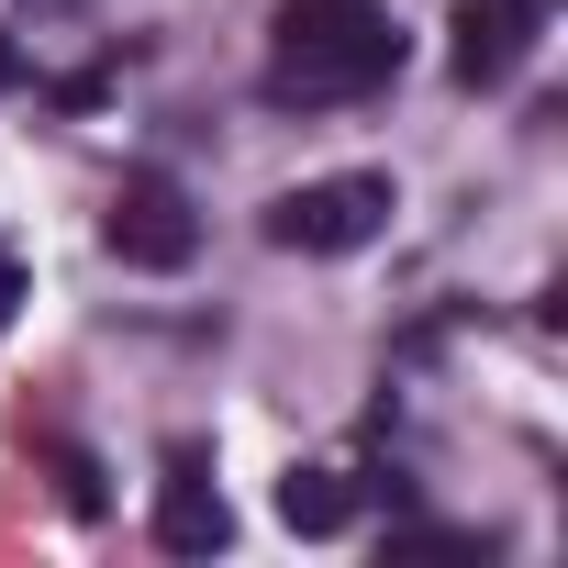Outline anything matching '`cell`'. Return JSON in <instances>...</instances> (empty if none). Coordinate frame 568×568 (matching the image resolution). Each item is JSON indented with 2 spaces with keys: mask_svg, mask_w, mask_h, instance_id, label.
<instances>
[{
  "mask_svg": "<svg viewBox=\"0 0 568 568\" xmlns=\"http://www.w3.org/2000/svg\"><path fill=\"white\" fill-rule=\"evenodd\" d=\"M402 68L379 0H278L267 23V101H368Z\"/></svg>",
  "mask_w": 568,
  "mask_h": 568,
  "instance_id": "1",
  "label": "cell"
},
{
  "mask_svg": "<svg viewBox=\"0 0 568 568\" xmlns=\"http://www.w3.org/2000/svg\"><path fill=\"white\" fill-rule=\"evenodd\" d=\"M390 223V179H302V190H278L267 201V245L278 256H357L368 234Z\"/></svg>",
  "mask_w": 568,
  "mask_h": 568,
  "instance_id": "2",
  "label": "cell"
},
{
  "mask_svg": "<svg viewBox=\"0 0 568 568\" xmlns=\"http://www.w3.org/2000/svg\"><path fill=\"white\" fill-rule=\"evenodd\" d=\"M101 234H112L123 267H190V256H201V212H190V190H179L168 168H134V179L112 190Z\"/></svg>",
  "mask_w": 568,
  "mask_h": 568,
  "instance_id": "3",
  "label": "cell"
},
{
  "mask_svg": "<svg viewBox=\"0 0 568 568\" xmlns=\"http://www.w3.org/2000/svg\"><path fill=\"white\" fill-rule=\"evenodd\" d=\"M535 23H546V0H457V23H446L457 90H501V79L535 57Z\"/></svg>",
  "mask_w": 568,
  "mask_h": 568,
  "instance_id": "4",
  "label": "cell"
},
{
  "mask_svg": "<svg viewBox=\"0 0 568 568\" xmlns=\"http://www.w3.org/2000/svg\"><path fill=\"white\" fill-rule=\"evenodd\" d=\"M156 546H168V557L234 546V501H223V479H212L201 446H168V479H156Z\"/></svg>",
  "mask_w": 568,
  "mask_h": 568,
  "instance_id": "5",
  "label": "cell"
},
{
  "mask_svg": "<svg viewBox=\"0 0 568 568\" xmlns=\"http://www.w3.org/2000/svg\"><path fill=\"white\" fill-rule=\"evenodd\" d=\"M346 513H357L346 468H291V479H278V524H291V535H346Z\"/></svg>",
  "mask_w": 568,
  "mask_h": 568,
  "instance_id": "6",
  "label": "cell"
},
{
  "mask_svg": "<svg viewBox=\"0 0 568 568\" xmlns=\"http://www.w3.org/2000/svg\"><path fill=\"white\" fill-rule=\"evenodd\" d=\"M390 557H490V535H446V524H413V535H390Z\"/></svg>",
  "mask_w": 568,
  "mask_h": 568,
  "instance_id": "7",
  "label": "cell"
},
{
  "mask_svg": "<svg viewBox=\"0 0 568 568\" xmlns=\"http://www.w3.org/2000/svg\"><path fill=\"white\" fill-rule=\"evenodd\" d=\"M34 302V278H23V245H0V335H12V313Z\"/></svg>",
  "mask_w": 568,
  "mask_h": 568,
  "instance_id": "8",
  "label": "cell"
}]
</instances>
